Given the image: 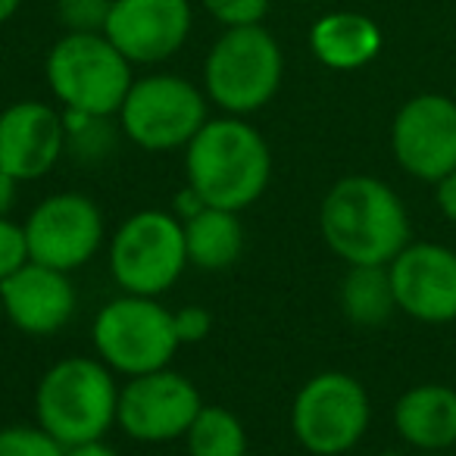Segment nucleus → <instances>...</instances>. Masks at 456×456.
Returning a JSON list of instances; mask_svg holds the SVG:
<instances>
[{"label":"nucleus","instance_id":"bb28decb","mask_svg":"<svg viewBox=\"0 0 456 456\" xmlns=\"http://www.w3.org/2000/svg\"><path fill=\"white\" fill-rule=\"evenodd\" d=\"M172 325H175L178 344H200L213 331V316L207 306H182L172 313Z\"/></svg>","mask_w":456,"mask_h":456},{"label":"nucleus","instance_id":"423d86ee","mask_svg":"<svg viewBox=\"0 0 456 456\" xmlns=\"http://www.w3.org/2000/svg\"><path fill=\"white\" fill-rule=\"evenodd\" d=\"M188 266L184 225L166 209H141L128 216L110 238V273L122 294L159 297Z\"/></svg>","mask_w":456,"mask_h":456},{"label":"nucleus","instance_id":"f03ea898","mask_svg":"<svg viewBox=\"0 0 456 456\" xmlns=\"http://www.w3.org/2000/svg\"><path fill=\"white\" fill-rule=\"evenodd\" d=\"M184 175L207 207L241 213L273 178V151L244 116H219L184 147Z\"/></svg>","mask_w":456,"mask_h":456},{"label":"nucleus","instance_id":"c85d7f7f","mask_svg":"<svg viewBox=\"0 0 456 456\" xmlns=\"http://www.w3.org/2000/svg\"><path fill=\"white\" fill-rule=\"evenodd\" d=\"M16 191H20V182H16L7 169H0V219H4V216H10V209H13Z\"/></svg>","mask_w":456,"mask_h":456},{"label":"nucleus","instance_id":"f257e3e1","mask_svg":"<svg viewBox=\"0 0 456 456\" xmlns=\"http://www.w3.org/2000/svg\"><path fill=\"white\" fill-rule=\"evenodd\" d=\"M319 228L347 266H387L410 244V213L400 194L375 175H347L329 188Z\"/></svg>","mask_w":456,"mask_h":456},{"label":"nucleus","instance_id":"cd10ccee","mask_svg":"<svg viewBox=\"0 0 456 456\" xmlns=\"http://www.w3.org/2000/svg\"><path fill=\"white\" fill-rule=\"evenodd\" d=\"M435 200H437V209L444 213V219L456 225V169L435 184Z\"/></svg>","mask_w":456,"mask_h":456},{"label":"nucleus","instance_id":"f8f14e48","mask_svg":"<svg viewBox=\"0 0 456 456\" xmlns=\"http://www.w3.org/2000/svg\"><path fill=\"white\" fill-rule=\"evenodd\" d=\"M397 166L419 182L437 184L456 169V101L447 94H416L397 110L391 126Z\"/></svg>","mask_w":456,"mask_h":456},{"label":"nucleus","instance_id":"5701e85b","mask_svg":"<svg viewBox=\"0 0 456 456\" xmlns=\"http://www.w3.org/2000/svg\"><path fill=\"white\" fill-rule=\"evenodd\" d=\"M66 447L41 425H7L0 428V456H63Z\"/></svg>","mask_w":456,"mask_h":456},{"label":"nucleus","instance_id":"39448f33","mask_svg":"<svg viewBox=\"0 0 456 456\" xmlns=\"http://www.w3.org/2000/svg\"><path fill=\"white\" fill-rule=\"evenodd\" d=\"M45 76L63 110L119 116L132 88V63L103 32H66L47 51Z\"/></svg>","mask_w":456,"mask_h":456},{"label":"nucleus","instance_id":"473e14b6","mask_svg":"<svg viewBox=\"0 0 456 456\" xmlns=\"http://www.w3.org/2000/svg\"><path fill=\"white\" fill-rule=\"evenodd\" d=\"M416 456H450V453H416Z\"/></svg>","mask_w":456,"mask_h":456},{"label":"nucleus","instance_id":"aec40b11","mask_svg":"<svg viewBox=\"0 0 456 456\" xmlns=\"http://www.w3.org/2000/svg\"><path fill=\"white\" fill-rule=\"evenodd\" d=\"M341 310L362 329L385 325L397 313L387 266H350L341 281Z\"/></svg>","mask_w":456,"mask_h":456},{"label":"nucleus","instance_id":"1a4fd4ad","mask_svg":"<svg viewBox=\"0 0 456 456\" xmlns=\"http://www.w3.org/2000/svg\"><path fill=\"white\" fill-rule=\"evenodd\" d=\"M372 419L366 387L347 372H319L297 391L291 431L313 456H341L362 441Z\"/></svg>","mask_w":456,"mask_h":456},{"label":"nucleus","instance_id":"6e6552de","mask_svg":"<svg viewBox=\"0 0 456 456\" xmlns=\"http://www.w3.org/2000/svg\"><path fill=\"white\" fill-rule=\"evenodd\" d=\"M94 347L97 356L113 372L128 379L166 369L182 347L172 325V313L157 297L122 294L110 300L94 319Z\"/></svg>","mask_w":456,"mask_h":456},{"label":"nucleus","instance_id":"72a5a7b5","mask_svg":"<svg viewBox=\"0 0 456 456\" xmlns=\"http://www.w3.org/2000/svg\"><path fill=\"white\" fill-rule=\"evenodd\" d=\"M306 4H316V0H306Z\"/></svg>","mask_w":456,"mask_h":456},{"label":"nucleus","instance_id":"c756f323","mask_svg":"<svg viewBox=\"0 0 456 456\" xmlns=\"http://www.w3.org/2000/svg\"><path fill=\"white\" fill-rule=\"evenodd\" d=\"M63 456H119V453L103 441H85V444H72V447H66Z\"/></svg>","mask_w":456,"mask_h":456},{"label":"nucleus","instance_id":"dca6fc26","mask_svg":"<svg viewBox=\"0 0 456 456\" xmlns=\"http://www.w3.org/2000/svg\"><path fill=\"white\" fill-rule=\"evenodd\" d=\"M0 300L10 322L35 338L60 331L76 313V288L69 273L32 260L7 281H0Z\"/></svg>","mask_w":456,"mask_h":456},{"label":"nucleus","instance_id":"9b49d317","mask_svg":"<svg viewBox=\"0 0 456 456\" xmlns=\"http://www.w3.org/2000/svg\"><path fill=\"white\" fill-rule=\"evenodd\" d=\"M22 228L28 241V260L60 273L88 266L103 244V216L97 203L72 191L41 200Z\"/></svg>","mask_w":456,"mask_h":456},{"label":"nucleus","instance_id":"a878e982","mask_svg":"<svg viewBox=\"0 0 456 456\" xmlns=\"http://www.w3.org/2000/svg\"><path fill=\"white\" fill-rule=\"evenodd\" d=\"M28 263V241L26 228L16 225L10 216L0 219V281H7Z\"/></svg>","mask_w":456,"mask_h":456},{"label":"nucleus","instance_id":"6ab92c4d","mask_svg":"<svg viewBox=\"0 0 456 456\" xmlns=\"http://www.w3.org/2000/svg\"><path fill=\"white\" fill-rule=\"evenodd\" d=\"M188 263L207 273H222L235 266L244 254V225L232 209L203 207L197 216L182 222Z\"/></svg>","mask_w":456,"mask_h":456},{"label":"nucleus","instance_id":"a211bd4d","mask_svg":"<svg viewBox=\"0 0 456 456\" xmlns=\"http://www.w3.org/2000/svg\"><path fill=\"white\" fill-rule=\"evenodd\" d=\"M310 51L325 69L354 72L369 66L381 51V28L375 20L354 10H335L313 22Z\"/></svg>","mask_w":456,"mask_h":456},{"label":"nucleus","instance_id":"4be33fe9","mask_svg":"<svg viewBox=\"0 0 456 456\" xmlns=\"http://www.w3.org/2000/svg\"><path fill=\"white\" fill-rule=\"evenodd\" d=\"M66 147L76 151L82 159H103L113 147V128L110 116H88L76 110H63Z\"/></svg>","mask_w":456,"mask_h":456},{"label":"nucleus","instance_id":"2eb2a0df","mask_svg":"<svg viewBox=\"0 0 456 456\" xmlns=\"http://www.w3.org/2000/svg\"><path fill=\"white\" fill-rule=\"evenodd\" d=\"M63 151V113H57L51 103L20 101L0 113V169H7L16 182L47 175Z\"/></svg>","mask_w":456,"mask_h":456},{"label":"nucleus","instance_id":"b1692460","mask_svg":"<svg viewBox=\"0 0 456 456\" xmlns=\"http://www.w3.org/2000/svg\"><path fill=\"white\" fill-rule=\"evenodd\" d=\"M200 7L222 28H241V26H263L273 0H200Z\"/></svg>","mask_w":456,"mask_h":456},{"label":"nucleus","instance_id":"4468645a","mask_svg":"<svg viewBox=\"0 0 456 456\" xmlns=\"http://www.w3.org/2000/svg\"><path fill=\"white\" fill-rule=\"evenodd\" d=\"M397 310L425 325H447L456 319V250L435 241H410L391 263Z\"/></svg>","mask_w":456,"mask_h":456},{"label":"nucleus","instance_id":"7c9ffc66","mask_svg":"<svg viewBox=\"0 0 456 456\" xmlns=\"http://www.w3.org/2000/svg\"><path fill=\"white\" fill-rule=\"evenodd\" d=\"M22 0H0V26H7L16 13H20Z\"/></svg>","mask_w":456,"mask_h":456},{"label":"nucleus","instance_id":"9d476101","mask_svg":"<svg viewBox=\"0 0 456 456\" xmlns=\"http://www.w3.org/2000/svg\"><path fill=\"white\" fill-rule=\"evenodd\" d=\"M200 410L203 400L194 381L166 366L157 372L134 375L119 387L116 425L132 441L166 444L188 435Z\"/></svg>","mask_w":456,"mask_h":456},{"label":"nucleus","instance_id":"2f4dec72","mask_svg":"<svg viewBox=\"0 0 456 456\" xmlns=\"http://www.w3.org/2000/svg\"><path fill=\"white\" fill-rule=\"evenodd\" d=\"M4 319H7V313H4V300H0V322H4Z\"/></svg>","mask_w":456,"mask_h":456},{"label":"nucleus","instance_id":"ddd939ff","mask_svg":"<svg viewBox=\"0 0 456 456\" xmlns=\"http://www.w3.org/2000/svg\"><path fill=\"white\" fill-rule=\"evenodd\" d=\"M191 26V0H113L103 35L132 66H157L182 51Z\"/></svg>","mask_w":456,"mask_h":456},{"label":"nucleus","instance_id":"412c9836","mask_svg":"<svg viewBox=\"0 0 456 456\" xmlns=\"http://www.w3.org/2000/svg\"><path fill=\"white\" fill-rule=\"evenodd\" d=\"M188 456H248V431L244 422L225 406H203L191 422Z\"/></svg>","mask_w":456,"mask_h":456},{"label":"nucleus","instance_id":"f3484780","mask_svg":"<svg viewBox=\"0 0 456 456\" xmlns=\"http://www.w3.org/2000/svg\"><path fill=\"white\" fill-rule=\"evenodd\" d=\"M394 428L419 453H447L456 447V387L425 381L400 394Z\"/></svg>","mask_w":456,"mask_h":456},{"label":"nucleus","instance_id":"7ed1b4c3","mask_svg":"<svg viewBox=\"0 0 456 456\" xmlns=\"http://www.w3.org/2000/svg\"><path fill=\"white\" fill-rule=\"evenodd\" d=\"M119 385L103 360L66 356L53 362L35 391V419L63 447L103 441L116 425Z\"/></svg>","mask_w":456,"mask_h":456},{"label":"nucleus","instance_id":"393cba45","mask_svg":"<svg viewBox=\"0 0 456 456\" xmlns=\"http://www.w3.org/2000/svg\"><path fill=\"white\" fill-rule=\"evenodd\" d=\"M113 0H57V20L66 32H103Z\"/></svg>","mask_w":456,"mask_h":456},{"label":"nucleus","instance_id":"0eeeda50","mask_svg":"<svg viewBox=\"0 0 456 456\" xmlns=\"http://www.w3.org/2000/svg\"><path fill=\"white\" fill-rule=\"evenodd\" d=\"M207 119V94L172 72L134 78L119 110L126 138L151 153L188 147Z\"/></svg>","mask_w":456,"mask_h":456},{"label":"nucleus","instance_id":"20e7f679","mask_svg":"<svg viewBox=\"0 0 456 456\" xmlns=\"http://www.w3.org/2000/svg\"><path fill=\"white\" fill-rule=\"evenodd\" d=\"M285 53L266 26L222 28L203 60V91L225 116L263 110L281 88Z\"/></svg>","mask_w":456,"mask_h":456}]
</instances>
